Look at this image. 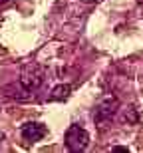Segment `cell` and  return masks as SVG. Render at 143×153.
<instances>
[{
  "mask_svg": "<svg viewBox=\"0 0 143 153\" xmlns=\"http://www.w3.org/2000/svg\"><path fill=\"white\" fill-rule=\"evenodd\" d=\"M87 145H90L87 131L80 125H70L68 131H66V147L74 153H80V151H86Z\"/></svg>",
  "mask_w": 143,
  "mask_h": 153,
  "instance_id": "obj_3",
  "label": "cell"
},
{
  "mask_svg": "<svg viewBox=\"0 0 143 153\" xmlns=\"http://www.w3.org/2000/svg\"><path fill=\"white\" fill-rule=\"evenodd\" d=\"M84 2H97V0H84Z\"/></svg>",
  "mask_w": 143,
  "mask_h": 153,
  "instance_id": "obj_8",
  "label": "cell"
},
{
  "mask_svg": "<svg viewBox=\"0 0 143 153\" xmlns=\"http://www.w3.org/2000/svg\"><path fill=\"white\" fill-rule=\"evenodd\" d=\"M44 79H46V72H44V68H42L40 64L30 62V64H26V66L22 68V72H20L18 85H20L24 91L32 94V91H36L42 84H44Z\"/></svg>",
  "mask_w": 143,
  "mask_h": 153,
  "instance_id": "obj_1",
  "label": "cell"
},
{
  "mask_svg": "<svg viewBox=\"0 0 143 153\" xmlns=\"http://www.w3.org/2000/svg\"><path fill=\"white\" fill-rule=\"evenodd\" d=\"M70 91H72V88H70L68 84H62V85H58V88H54L50 94V102H62V100H66V97L70 96Z\"/></svg>",
  "mask_w": 143,
  "mask_h": 153,
  "instance_id": "obj_5",
  "label": "cell"
},
{
  "mask_svg": "<svg viewBox=\"0 0 143 153\" xmlns=\"http://www.w3.org/2000/svg\"><path fill=\"white\" fill-rule=\"evenodd\" d=\"M123 119H125L127 123H135V121H137V115H135V109L133 108H129L125 111V115H123Z\"/></svg>",
  "mask_w": 143,
  "mask_h": 153,
  "instance_id": "obj_6",
  "label": "cell"
},
{
  "mask_svg": "<svg viewBox=\"0 0 143 153\" xmlns=\"http://www.w3.org/2000/svg\"><path fill=\"white\" fill-rule=\"evenodd\" d=\"M20 135L26 143H38L40 139H44L48 135V129L40 121H26L20 129Z\"/></svg>",
  "mask_w": 143,
  "mask_h": 153,
  "instance_id": "obj_4",
  "label": "cell"
},
{
  "mask_svg": "<svg viewBox=\"0 0 143 153\" xmlns=\"http://www.w3.org/2000/svg\"><path fill=\"white\" fill-rule=\"evenodd\" d=\"M117 109H119V102H117V97H113V96L102 97V100L97 102L96 109H93V121H96L97 125L107 123L109 119L117 114Z\"/></svg>",
  "mask_w": 143,
  "mask_h": 153,
  "instance_id": "obj_2",
  "label": "cell"
},
{
  "mask_svg": "<svg viewBox=\"0 0 143 153\" xmlns=\"http://www.w3.org/2000/svg\"><path fill=\"white\" fill-rule=\"evenodd\" d=\"M10 0H0V6H4V4H8Z\"/></svg>",
  "mask_w": 143,
  "mask_h": 153,
  "instance_id": "obj_7",
  "label": "cell"
}]
</instances>
